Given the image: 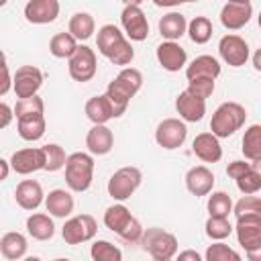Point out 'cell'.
<instances>
[{
  "label": "cell",
  "instance_id": "obj_35",
  "mask_svg": "<svg viewBox=\"0 0 261 261\" xmlns=\"http://www.w3.org/2000/svg\"><path fill=\"white\" fill-rule=\"evenodd\" d=\"M188 35H190L192 43H196V45L208 43L212 37V20L208 16H194L188 22Z\"/></svg>",
  "mask_w": 261,
  "mask_h": 261
},
{
  "label": "cell",
  "instance_id": "obj_44",
  "mask_svg": "<svg viewBox=\"0 0 261 261\" xmlns=\"http://www.w3.org/2000/svg\"><path fill=\"white\" fill-rule=\"evenodd\" d=\"M253 165H255V163H249V161H243V159L230 161V163H228V167H226V175H228V177H232V179L237 181V179H239L241 175H245Z\"/></svg>",
  "mask_w": 261,
  "mask_h": 261
},
{
  "label": "cell",
  "instance_id": "obj_22",
  "mask_svg": "<svg viewBox=\"0 0 261 261\" xmlns=\"http://www.w3.org/2000/svg\"><path fill=\"white\" fill-rule=\"evenodd\" d=\"M14 200L22 210H37L45 202V194L37 179H22L14 190Z\"/></svg>",
  "mask_w": 261,
  "mask_h": 261
},
{
  "label": "cell",
  "instance_id": "obj_11",
  "mask_svg": "<svg viewBox=\"0 0 261 261\" xmlns=\"http://www.w3.org/2000/svg\"><path fill=\"white\" fill-rule=\"evenodd\" d=\"M188 139V126L179 118H163L155 128V143L167 151L179 149Z\"/></svg>",
  "mask_w": 261,
  "mask_h": 261
},
{
  "label": "cell",
  "instance_id": "obj_51",
  "mask_svg": "<svg viewBox=\"0 0 261 261\" xmlns=\"http://www.w3.org/2000/svg\"><path fill=\"white\" fill-rule=\"evenodd\" d=\"M22 261H41V259H39V257H35V255H31V257H24Z\"/></svg>",
  "mask_w": 261,
  "mask_h": 261
},
{
  "label": "cell",
  "instance_id": "obj_42",
  "mask_svg": "<svg viewBox=\"0 0 261 261\" xmlns=\"http://www.w3.org/2000/svg\"><path fill=\"white\" fill-rule=\"evenodd\" d=\"M234 216L241 218V216H261V198L259 196H243L234 208H232Z\"/></svg>",
  "mask_w": 261,
  "mask_h": 261
},
{
  "label": "cell",
  "instance_id": "obj_52",
  "mask_svg": "<svg viewBox=\"0 0 261 261\" xmlns=\"http://www.w3.org/2000/svg\"><path fill=\"white\" fill-rule=\"evenodd\" d=\"M53 261H71V259H65V257H57V259H53Z\"/></svg>",
  "mask_w": 261,
  "mask_h": 261
},
{
  "label": "cell",
  "instance_id": "obj_49",
  "mask_svg": "<svg viewBox=\"0 0 261 261\" xmlns=\"http://www.w3.org/2000/svg\"><path fill=\"white\" fill-rule=\"evenodd\" d=\"M0 167H2L0 179H6V177H8V171H10V161H8V159H0Z\"/></svg>",
  "mask_w": 261,
  "mask_h": 261
},
{
  "label": "cell",
  "instance_id": "obj_37",
  "mask_svg": "<svg viewBox=\"0 0 261 261\" xmlns=\"http://www.w3.org/2000/svg\"><path fill=\"white\" fill-rule=\"evenodd\" d=\"M92 261H122V251L110 241H96L90 247Z\"/></svg>",
  "mask_w": 261,
  "mask_h": 261
},
{
  "label": "cell",
  "instance_id": "obj_32",
  "mask_svg": "<svg viewBox=\"0 0 261 261\" xmlns=\"http://www.w3.org/2000/svg\"><path fill=\"white\" fill-rule=\"evenodd\" d=\"M241 151L245 155L247 161L259 163L261 161V124H251L245 135H243V143H241Z\"/></svg>",
  "mask_w": 261,
  "mask_h": 261
},
{
  "label": "cell",
  "instance_id": "obj_29",
  "mask_svg": "<svg viewBox=\"0 0 261 261\" xmlns=\"http://www.w3.org/2000/svg\"><path fill=\"white\" fill-rule=\"evenodd\" d=\"M27 232L35 239V241H49L55 234V224L53 218L49 214L43 212H35L27 218Z\"/></svg>",
  "mask_w": 261,
  "mask_h": 261
},
{
  "label": "cell",
  "instance_id": "obj_15",
  "mask_svg": "<svg viewBox=\"0 0 261 261\" xmlns=\"http://www.w3.org/2000/svg\"><path fill=\"white\" fill-rule=\"evenodd\" d=\"M10 167L20 175H29V173H35L39 169H45L43 147H27V149L14 151L10 157Z\"/></svg>",
  "mask_w": 261,
  "mask_h": 261
},
{
  "label": "cell",
  "instance_id": "obj_17",
  "mask_svg": "<svg viewBox=\"0 0 261 261\" xmlns=\"http://www.w3.org/2000/svg\"><path fill=\"white\" fill-rule=\"evenodd\" d=\"M59 16L57 0H29L24 4V18L33 24H49Z\"/></svg>",
  "mask_w": 261,
  "mask_h": 261
},
{
  "label": "cell",
  "instance_id": "obj_7",
  "mask_svg": "<svg viewBox=\"0 0 261 261\" xmlns=\"http://www.w3.org/2000/svg\"><path fill=\"white\" fill-rule=\"evenodd\" d=\"M141 181H143L141 169H139V167H133V165H126V167L116 169V171L110 175L106 190H108V196H110L112 200L124 202V200H128V198L139 190Z\"/></svg>",
  "mask_w": 261,
  "mask_h": 261
},
{
  "label": "cell",
  "instance_id": "obj_1",
  "mask_svg": "<svg viewBox=\"0 0 261 261\" xmlns=\"http://www.w3.org/2000/svg\"><path fill=\"white\" fill-rule=\"evenodd\" d=\"M96 45H98V51L114 65H128L135 59V49H133L130 41L116 24L100 27Z\"/></svg>",
  "mask_w": 261,
  "mask_h": 261
},
{
  "label": "cell",
  "instance_id": "obj_28",
  "mask_svg": "<svg viewBox=\"0 0 261 261\" xmlns=\"http://www.w3.org/2000/svg\"><path fill=\"white\" fill-rule=\"evenodd\" d=\"M27 249H29V243H27V237L22 232L10 230V232H4L0 239V253L8 261L22 259L27 255Z\"/></svg>",
  "mask_w": 261,
  "mask_h": 261
},
{
  "label": "cell",
  "instance_id": "obj_47",
  "mask_svg": "<svg viewBox=\"0 0 261 261\" xmlns=\"http://www.w3.org/2000/svg\"><path fill=\"white\" fill-rule=\"evenodd\" d=\"M0 114H2V120H0V126L2 128H6L8 124H10V120H12V116H14V110L6 104V102H2L0 104Z\"/></svg>",
  "mask_w": 261,
  "mask_h": 261
},
{
  "label": "cell",
  "instance_id": "obj_16",
  "mask_svg": "<svg viewBox=\"0 0 261 261\" xmlns=\"http://www.w3.org/2000/svg\"><path fill=\"white\" fill-rule=\"evenodd\" d=\"M175 110L184 122H200L206 114V100L184 90L175 98Z\"/></svg>",
  "mask_w": 261,
  "mask_h": 261
},
{
  "label": "cell",
  "instance_id": "obj_19",
  "mask_svg": "<svg viewBox=\"0 0 261 261\" xmlns=\"http://www.w3.org/2000/svg\"><path fill=\"white\" fill-rule=\"evenodd\" d=\"M186 188L192 196H210L214 188V173L206 165H194L186 173Z\"/></svg>",
  "mask_w": 261,
  "mask_h": 261
},
{
  "label": "cell",
  "instance_id": "obj_46",
  "mask_svg": "<svg viewBox=\"0 0 261 261\" xmlns=\"http://www.w3.org/2000/svg\"><path fill=\"white\" fill-rule=\"evenodd\" d=\"M175 261H204V257L194 249H186L175 255Z\"/></svg>",
  "mask_w": 261,
  "mask_h": 261
},
{
  "label": "cell",
  "instance_id": "obj_45",
  "mask_svg": "<svg viewBox=\"0 0 261 261\" xmlns=\"http://www.w3.org/2000/svg\"><path fill=\"white\" fill-rule=\"evenodd\" d=\"M2 75H4V82H2V86H0V96H6L8 90L12 88V80H10V71H8L6 55H2Z\"/></svg>",
  "mask_w": 261,
  "mask_h": 261
},
{
  "label": "cell",
  "instance_id": "obj_8",
  "mask_svg": "<svg viewBox=\"0 0 261 261\" xmlns=\"http://www.w3.org/2000/svg\"><path fill=\"white\" fill-rule=\"evenodd\" d=\"M98 232V224L96 218L92 214H77L71 216L69 220H65L63 228H61V237L67 245H82L88 243L96 237Z\"/></svg>",
  "mask_w": 261,
  "mask_h": 261
},
{
  "label": "cell",
  "instance_id": "obj_55",
  "mask_svg": "<svg viewBox=\"0 0 261 261\" xmlns=\"http://www.w3.org/2000/svg\"><path fill=\"white\" fill-rule=\"evenodd\" d=\"M257 169H259V171H261V161H259V163H257Z\"/></svg>",
  "mask_w": 261,
  "mask_h": 261
},
{
  "label": "cell",
  "instance_id": "obj_43",
  "mask_svg": "<svg viewBox=\"0 0 261 261\" xmlns=\"http://www.w3.org/2000/svg\"><path fill=\"white\" fill-rule=\"evenodd\" d=\"M214 88H216L214 80H194V82H188V88L186 90L192 92L194 96L206 100V98H210L214 94Z\"/></svg>",
  "mask_w": 261,
  "mask_h": 261
},
{
  "label": "cell",
  "instance_id": "obj_20",
  "mask_svg": "<svg viewBox=\"0 0 261 261\" xmlns=\"http://www.w3.org/2000/svg\"><path fill=\"white\" fill-rule=\"evenodd\" d=\"M192 151L194 155L204 161V163H216L222 159V147L218 137H214L210 130L208 133H200L196 135V139L192 141Z\"/></svg>",
  "mask_w": 261,
  "mask_h": 261
},
{
  "label": "cell",
  "instance_id": "obj_6",
  "mask_svg": "<svg viewBox=\"0 0 261 261\" xmlns=\"http://www.w3.org/2000/svg\"><path fill=\"white\" fill-rule=\"evenodd\" d=\"M141 245L153 259H173L179 249L177 237L159 226L147 228L141 237Z\"/></svg>",
  "mask_w": 261,
  "mask_h": 261
},
{
  "label": "cell",
  "instance_id": "obj_24",
  "mask_svg": "<svg viewBox=\"0 0 261 261\" xmlns=\"http://www.w3.org/2000/svg\"><path fill=\"white\" fill-rule=\"evenodd\" d=\"M86 147L90 155H106L114 147V135L106 124H94L86 135Z\"/></svg>",
  "mask_w": 261,
  "mask_h": 261
},
{
  "label": "cell",
  "instance_id": "obj_33",
  "mask_svg": "<svg viewBox=\"0 0 261 261\" xmlns=\"http://www.w3.org/2000/svg\"><path fill=\"white\" fill-rule=\"evenodd\" d=\"M77 47H80L77 41L69 33H55L49 41V53L57 59H71Z\"/></svg>",
  "mask_w": 261,
  "mask_h": 261
},
{
  "label": "cell",
  "instance_id": "obj_13",
  "mask_svg": "<svg viewBox=\"0 0 261 261\" xmlns=\"http://www.w3.org/2000/svg\"><path fill=\"white\" fill-rule=\"evenodd\" d=\"M218 53L230 67H241L249 61V43L239 35H224L218 41Z\"/></svg>",
  "mask_w": 261,
  "mask_h": 261
},
{
  "label": "cell",
  "instance_id": "obj_4",
  "mask_svg": "<svg viewBox=\"0 0 261 261\" xmlns=\"http://www.w3.org/2000/svg\"><path fill=\"white\" fill-rule=\"evenodd\" d=\"M104 224L108 230L116 232L122 241L126 243H137L143 237V226L141 222L130 214V210L124 204H112L104 212Z\"/></svg>",
  "mask_w": 261,
  "mask_h": 261
},
{
  "label": "cell",
  "instance_id": "obj_9",
  "mask_svg": "<svg viewBox=\"0 0 261 261\" xmlns=\"http://www.w3.org/2000/svg\"><path fill=\"white\" fill-rule=\"evenodd\" d=\"M120 24L128 41H145L149 37V20L139 2L126 4L120 12Z\"/></svg>",
  "mask_w": 261,
  "mask_h": 261
},
{
  "label": "cell",
  "instance_id": "obj_53",
  "mask_svg": "<svg viewBox=\"0 0 261 261\" xmlns=\"http://www.w3.org/2000/svg\"><path fill=\"white\" fill-rule=\"evenodd\" d=\"M257 20H259V29H261V12H259V16H257Z\"/></svg>",
  "mask_w": 261,
  "mask_h": 261
},
{
  "label": "cell",
  "instance_id": "obj_41",
  "mask_svg": "<svg viewBox=\"0 0 261 261\" xmlns=\"http://www.w3.org/2000/svg\"><path fill=\"white\" fill-rule=\"evenodd\" d=\"M45 112V104H43V98L37 94L33 98H24V100H18L16 106H14V116L16 120L18 118H24V116H35V114H43Z\"/></svg>",
  "mask_w": 261,
  "mask_h": 261
},
{
  "label": "cell",
  "instance_id": "obj_12",
  "mask_svg": "<svg viewBox=\"0 0 261 261\" xmlns=\"http://www.w3.org/2000/svg\"><path fill=\"white\" fill-rule=\"evenodd\" d=\"M41 86H43V73H41L39 67H35V65H20L14 71L12 90H14V94H16L18 100L37 96V92H39Z\"/></svg>",
  "mask_w": 261,
  "mask_h": 261
},
{
  "label": "cell",
  "instance_id": "obj_27",
  "mask_svg": "<svg viewBox=\"0 0 261 261\" xmlns=\"http://www.w3.org/2000/svg\"><path fill=\"white\" fill-rule=\"evenodd\" d=\"M45 208L51 216L55 218H65L73 212V196L67 192V190H51L47 196H45Z\"/></svg>",
  "mask_w": 261,
  "mask_h": 261
},
{
  "label": "cell",
  "instance_id": "obj_5",
  "mask_svg": "<svg viewBox=\"0 0 261 261\" xmlns=\"http://www.w3.org/2000/svg\"><path fill=\"white\" fill-rule=\"evenodd\" d=\"M94 179V157L84 151H75L65 163V184L71 192H86Z\"/></svg>",
  "mask_w": 261,
  "mask_h": 261
},
{
  "label": "cell",
  "instance_id": "obj_23",
  "mask_svg": "<svg viewBox=\"0 0 261 261\" xmlns=\"http://www.w3.org/2000/svg\"><path fill=\"white\" fill-rule=\"evenodd\" d=\"M220 75V63L212 55H198L188 67H186V77L188 82L194 80H214Z\"/></svg>",
  "mask_w": 261,
  "mask_h": 261
},
{
  "label": "cell",
  "instance_id": "obj_50",
  "mask_svg": "<svg viewBox=\"0 0 261 261\" xmlns=\"http://www.w3.org/2000/svg\"><path fill=\"white\" fill-rule=\"evenodd\" d=\"M251 61H253V67H255L257 71H261V47L253 53V59H251Z\"/></svg>",
  "mask_w": 261,
  "mask_h": 261
},
{
  "label": "cell",
  "instance_id": "obj_26",
  "mask_svg": "<svg viewBox=\"0 0 261 261\" xmlns=\"http://www.w3.org/2000/svg\"><path fill=\"white\" fill-rule=\"evenodd\" d=\"M159 35L165 39V41H175L181 39L186 33H188V20L181 12H167L159 18Z\"/></svg>",
  "mask_w": 261,
  "mask_h": 261
},
{
  "label": "cell",
  "instance_id": "obj_48",
  "mask_svg": "<svg viewBox=\"0 0 261 261\" xmlns=\"http://www.w3.org/2000/svg\"><path fill=\"white\" fill-rule=\"evenodd\" d=\"M245 253H247V259L249 261H261V243H257L253 249H249Z\"/></svg>",
  "mask_w": 261,
  "mask_h": 261
},
{
  "label": "cell",
  "instance_id": "obj_54",
  "mask_svg": "<svg viewBox=\"0 0 261 261\" xmlns=\"http://www.w3.org/2000/svg\"><path fill=\"white\" fill-rule=\"evenodd\" d=\"M153 261H171V259H153Z\"/></svg>",
  "mask_w": 261,
  "mask_h": 261
},
{
  "label": "cell",
  "instance_id": "obj_38",
  "mask_svg": "<svg viewBox=\"0 0 261 261\" xmlns=\"http://www.w3.org/2000/svg\"><path fill=\"white\" fill-rule=\"evenodd\" d=\"M204 261H243V259L234 249H230L222 241H216V243L208 245V249L204 253Z\"/></svg>",
  "mask_w": 261,
  "mask_h": 261
},
{
  "label": "cell",
  "instance_id": "obj_18",
  "mask_svg": "<svg viewBox=\"0 0 261 261\" xmlns=\"http://www.w3.org/2000/svg\"><path fill=\"white\" fill-rule=\"evenodd\" d=\"M155 55H157L159 65L167 71H179L188 61L186 49L175 41H163L161 45H157Z\"/></svg>",
  "mask_w": 261,
  "mask_h": 261
},
{
  "label": "cell",
  "instance_id": "obj_39",
  "mask_svg": "<svg viewBox=\"0 0 261 261\" xmlns=\"http://www.w3.org/2000/svg\"><path fill=\"white\" fill-rule=\"evenodd\" d=\"M204 230H206V237L216 243V241L226 239L234 230V226L228 222V218H212V216H208V220L204 224Z\"/></svg>",
  "mask_w": 261,
  "mask_h": 261
},
{
  "label": "cell",
  "instance_id": "obj_2",
  "mask_svg": "<svg viewBox=\"0 0 261 261\" xmlns=\"http://www.w3.org/2000/svg\"><path fill=\"white\" fill-rule=\"evenodd\" d=\"M141 86H143V73L137 67H122L118 71V75L106 86L104 94L110 98L114 112H116V118L126 112L130 100L141 90Z\"/></svg>",
  "mask_w": 261,
  "mask_h": 261
},
{
  "label": "cell",
  "instance_id": "obj_10",
  "mask_svg": "<svg viewBox=\"0 0 261 261\" xmlns=\"http://www.w3.org/2000/svg\"><path fill=\"white\" fill-rule=\"evenodd\" d=\"M96 69H98L96 51L90 49L88 45H80L77 51L71 55V59H67V71L75 82H82V84L90 82L96 75Z\"/></svg>",
  "mask_w": 261,
  "mask_h": 261
},
{
  "label": "cell",
  "instance_id": "obj_31",
  "mask_svg": "<svg viewBox=\"0 0 261 261\" xmlns=\"http://www.w3.org/2000/svg\"><path fill=\"white\" fill-rule=\"evenodd\" d=\"M45 116L35 114V116H24L16 120V133L22 141H39L45 135Z\"/></svg>",
  "mask_w": 261,
  "mask_h": 261
},
{
  "label": "cell",
  "instance_id": "obj_36",
  "mask_svg": "<svg viewBox=\"0 0 261 261\" xmlns=\"http://www.w3.org/2000/svg\"><path fill=\"white\" fill-rule=\"evenodd\" d=\"M43 151H45V171H59L65 167L69 155H65L61 145L47 143V145H43Z\"/></svg>",
  "mask_w": 261,
  "mask_h": 261
},
{
  "label": "cell",
  "instance_id": "obj_14",
  "mask_svg": "<svg viewBox=\"0 0 261 261\" xmlns=\"http://www.w3.org/2000/svg\"><path fill=\"white\" fill-rule=\"evenodd\" d=\"M253 16V4L249 0H230L220 8V22L228 31L243 29Z\"/></svg>",
  "mask_w": 261,
  "mask_h": 261
},
{
  "label": "cell",
  "instance_id": "obj_34",
  "mask_svg": "<svg viewBox=\"0 0 261 261\" xmlns=\"http://www.w3.org/2000/svg\"><path fill=\"white\" fill-rule=\"evenodd\" d=\"M232 208H234V204H232V200H230V196L226 192H212L208 196V202H206L208 216H212V218H228Z\"/></svg>",
  "mask_w": 261,
  "mask_h": 261
},
{
  "label": "cell",
  "instance_id": "obj_25",
  "mask_svg": "<svg viewBox=\"0 0 261 261\" xmlns=\"http://www.w3.org/2000/svg\"><path fill=\"white\" fill-rule=\"evenodd\" d=\"M86 116L94 124H106L108 120L116 118V112H114L110 98L106 94H100V96H92L86 102Z\"/></svg>",
  "mask_w": 261,
  "mask_h": 261
},
{
  "label": "cell",
  "instance_id": "obj_3",
  "mask_svg": "<svg viewBox=\"0 0 261 261\" xmlns=\"http://www.w3.org/2000/svg\"><path fill=\"white\" fill-rule=\"evenodd\" d=\"M247 120V110L243 104L239 102H222L210 120V133L218 139H228L232 137L237 130L243 128Z\"/></svg>",
  "mask_w": 261,
  "mask_h": 261
},
{
  "label": "cell",
  "instance_id": "obj_40",
  "mask_svg": "<svg viewBox=\"0 0 261 261\" xmlns=\"http://www.w3.org/2000/svg\"><path fill=\"white\" fill-rule=\"evenodd\" d=\"M237 188H239V192L245 194V196H253V194H257V192L261 190V171L257 169V163H255L245 175H241V177L237 179Z\"/></svg>",
  "mask_w": 261,
  "mask_h": 261
},
{
  "label": "cell",
  "instance_id": "obj_21",
  "mask_svg": "<svg viewBox=\"0 0 261 261\" xmlns=\"http://www.w3.org/2000/svg\"><path fill=\"white\" fill-rule=\"evenodd\" d=\"M234 232H237L239 245L245 251L253 249L257 243H261V216H241V218H237Z\"/></svg>",
  "mask_w": 261,
  "mask_h": 261
},
{
  "label": "cell",
  "instance_id": "obj_30",
  "mask_svg": "<svg viewBox=\"0 0 261 261\" xmlns=\"http://www.w3.org/2000/svg\"><path fill=\"white\" fill-rule=\"evenodd\" d=\"M96 31V20L90 12H75L69 18L67 24V33L75 39V41H88Z\"/></svg>",
  "mask_w": 261,
  "mask_h": 261
}]
</instances>
